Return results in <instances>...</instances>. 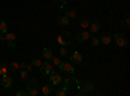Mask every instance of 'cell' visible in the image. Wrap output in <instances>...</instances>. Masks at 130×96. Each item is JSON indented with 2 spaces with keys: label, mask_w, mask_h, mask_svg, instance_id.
I'll use <instances>...</instances> for the list:
<instances>
[{
  "label": "cell",
  "mask_w": 130,
  "mask_h": 96,
  "mask_svg": "<svg viewBox=\"0 0 130 96\" xmlns=\"http://www.w3.org/2000/svg\"><path fill=\"white\" fill-rule=\"evenodd\" d=\"M8 68H9V70L12 71V73H14L16 69H18V62H10L9 65H8Z\"/></svg>",
  "instance_id": "27"
},
{
  "label": "cell",
  "mask_w": 130,
  "mask_h": 96,
  "mask_svg": "<svg viewBox=\"0 0 130 96\" xmlns=\"http://www.w3.org/2000/svg\"><path fill=\"white\" fill-rule=\"evenodd\" d=\"M65 5H67V0H64L61 3H57V9H62Z\"/></svg>",
  "instance_id": "31"
},
{
  "label": "cell",
  "mask_w": 130,
  "mask_h": 96,
  "mask_svg": "<svg viewBox=\"0 0 130 96\" xmlns=\"http://www.w3.org/2000/svg\"><path fill=\"white\" fill-rule=\"evenodd\" d=\"M57 24H59L60 26H68V25H69V18H68L67 16H60V17L57 18Z\"/></svg>",
  "instance_id": "18"
},
{
  "label": "cell",
  "mask_w": 130,
  "mask_h": 96,
  "mask_svg": "<svg viewBox=\"0 0 130 96\" xmlns=\"http://www.w3.org/2000/svg\"><path fill=\"white\" fill-rule=\"evenodd\" d=\"M25 69H26L27 71H31V69H32V65H31V64H30V65H29V64H26V65H25Z\"/></svg>",
  "instance_id": "32"
},
{
  "label": "cell",
  "mask_w": 130,
  "mask_h": 96,
  "mask_svg": "<svg viewBox=\"0 0 130 96\" xmlns=\"http://www.w3.org/2000/svg\"><path fill=\"white\" fill-rule=\"evenodd\" d=\"M91 36V33L90 31H79V33H77V35H75V40L78 42V43H83V42H86L87 39H90Z\"/></svg>",
  "instance_id": "7"
},
{
  "label": "cell",
  "mask_w": 130,
  "mask_h": 96,
  "mask_svg": "<svg viewBox=\"0 0 130 96\" xmlns=\"http://www.w3.org/2000/svg\"><path fill=\"white\" fill-rule=\"evenodd\" d=\"M5 40V34H0V42H4Z\"/></svg>",
  "instance_id": "34"
},
{
  "label": "cell",
  "mask_w": 130,
  "mask_h": 96,
  "mask_svg": "<svg viewBox=\"0 0 130 96\" xmlns=\"http://www.w3.org/2000/svg\"><path fill=\"white\" fill-rule=\"evenodd\" d=\"M53 2H55V3L57 4V3H61V2H64V0H53Z\"/></svg>",
  "instance_id": "35"
},
{
  "label": "cell",
  "mask_w": 130,
  "mask_h": 96,
  "mask_svg": "<svg viewBox=\"0 0 130 96\" xmlns=\"http://www.w3.org/2000/svg\"><path fill=\"white\" fill-rule=\"evenodd\" d=\"M26 92L29 96H38L39 95V86L37 79H29L27 81V87H26Z\"/></svg>",
  "instance_id": "1"
},
{
  "label": "cell",
  "mask_w": 130,
  "mask_h": 96,
  "mask_svg": "<svg viewBox=\"0 0 130 96\" xmlns=\"http://www.w3.org/2000/svg\"><path fill=\"white\" fill-rule=\"evenodd\" d=\"M0 83H2L3 87L9 88L10 86H12V83H13V79H12V77H10L9 74H3L2 78H0Z\"/></svg>",
  "instance_id": "8"
},
{
  "label": "cell",
  "mask_w": 130,
  "mask_h": 96,
  "mask_svg": "<svg viewBox=\"0 0 130 96\" xmlns=\"http://www.w3.org/2000/svg\"><path fill=\"white\" fill-rule=\"evenodd\" d=\"M0 33L2 34H7L8 33V25L4 21H0Z\"/></svg>",
  "instance_id": "26"
},
{
  "label": "cell",
  "mask_w": 130,
  "mask_h": 96,
  "mask_svg": "<svg viewBox=\"0 0 130 96\" xmlns=\"http://www.w3.org/2000/svg\"><path fill=\"white\" fill-rule=\"evenodd\" d=\"M121 25H125L126 27H129V25H130V21H129V17H127V13H126V20H125V21H121Z\"/></svg>",
  "instance_id": "29"
},
{
  "label": "cell",
  "mask_w": 130,
  "mask_h": 96,
  "mask_svg": "<svg viewBox=\"0 0 130 96\" xmlns=\"http://www.w3.org/2000/svg\"><path fill=\"white\" fill-rule=\"evenodd\" d=\"M25 65H26L25 62H20V64H18V68H20V69H25Z\"/></svg>",
  "instance_id": "33"
},
{
  "label": "cell",
  "mask_w": 130,
  "mask_h": 96,
  "mask_svg": "<svg viewBox=\"0 0 130 96\" xmlns=\"http://www.w3.org/2000/svg\"><path fill=\"white\" fill-rule=\"evenodd\" d=\"M59 55H60V57H67L68 56V48H67V46H61L60 47Z\"/></svg>",
  "instance_id": "24"
},
{
  "label": "cell",
  "mask_w": 130,
  "mask_h": 96,
  "mask_svg": "<svg viewBox=\"0 0 130 96\" xmlns=\"http://www.w3.org/2000/svg\"><path fill=\"white\" fill-rule=\"evenodd\" d=\"M89 25H90V20H89L87 17H82V18L79 20V26H81L82 29L89 27Z\"/></svg>",
  "instance_id": "19"
},
{
  "label": "cell",
  "mask_w": 130,
  "mask_h": 96,
  "mask_svg": "<svg viewBox=\"0 0 130 96\" xmlns=\"http://www.w3.org/2000/svg\"><path fill=\"white\" fill-rule=\"evenodd\" d=\"M53 56V52H52V49H50V48H44L43 49V52H42V57L43 59H46V60H51V57Z\"/></svg>",
  "instance_id": "17"
},
{
  "label": "cell",
  "mask_w": 130,
  "mask_h": 96,
  "mask_svg": "<svg viewBox=\"0 0 130 96\" xmlns=\"http://www.w3.org/2000/svg\"><path fill=\"white\" fill-rule=\"evenodd\" d=\"M42 64H43V61L39 59V57H34V59H32L31 60V65H32V68H40L42 66Z\"/></svg>",
  "instance_id": "20"
},
{
  "label": "cell",
  "mask_w": 130,
  "mask_h": 96,
  "mask_svg": "<svg viewBox=\"0 0 130 96\" xmlns=\"http://www.w3.org/2000/svg\"><path fill=\"white\" fill-rule=\"evenodd\" d=\"M40 92L44 96H51L53 93V84L51 83V84H44V86H42Z\"/></svg>",
  "instance_id": "14"
},
{
  "label": "cell",
  "mask_w": 130,
  "mask_h": 96,
  "mask_svg": "<svg viewBox=\"0 0 130 96\" xmlns=\"http://www.w3.org/2000/svg\"><path fill=\"white\" fill-rule=\"evenodd\" d=\"M3 74H9V68L7 64H0V75H3Z\"/></svg>",
  "instance_id": "22"
},
{
  "label": "cell",
  "mask_w": 130,
  "mask_h": 96,
  "mask_svg": "<svg viewBox=\"0 0 130 96\" xmlns=\"http://www.w3.org/2000/svg\"><path fill=\"white\" fill-rule=\"evenodd\" d=\"M77 88L85 93H89L90 91H94L95 87H94V84L90 82V81H81L77 83Z\"/></svg>",
  "instance_id": "3"
},
{
  "label": "cell",
  "mask_w": 130,
  "mask_h": 96,
  "mask_svg": "<svg viewBox=\"0 0 130 96\" xmlns=\"http://www.w3.org/2000/svg\"><path fill=\"white\" fill-rule=\"evenodd\" d=\"M77 83H78V81L75 79L74 77H68L67 79L62 82V87L67 90V92L69 95V93H73L74 88H77Z\"/></svg>",
  "instance_id": "2"
},
{
  "label": "cell",
  "mask_w": 130,
  "mask_h": 96,
  "mask_svg": "<svg viewBox=\"0 0 130 96\" xmlns=\"http://www.w3.org/2000/svg\"><path fill=\"white\" fill-rule=\"evenodd\" d=\"M59 69L65 74H74V66H72L70 62H60Z\"/></svg>",
  "instance_id": "6"
},
{
  "label": "cell",
  "mask_w": 130,
  "mask_h": 96,
  "mask_svg": "<svg viewBox=\"0 0 130 96\" xmlns=\"http://www.w3.org/2000/svg\"><path fill=\"white\" fill-rule=\"evenodd\" d=\"M16 96H27V92H26V91H21V90H18V91L16 92Z\"/></svg>",
  "instance_id": "30"
},
{
  "label": "cell",
  "mask_w": 130,
  "mask_h": 96,
  "mask_svg": "<svg viewBox=\"0 0 130 96\" xmlns=\"http://www.w3.org/2000/svg\"><path fill=\"white\" fill-rule=\"evenodd\" d=\"M50 81H51V83L53 84V86H57V84H60L62 82V78H61V75H60L59 73L52 70L50 73Z\"/></svg>",
  "instance_id": "9"
},
{
  "label": "cell",
  "mask_w": 130,
  "mask_h": 96,
  "mask_svg": "<svg viewBox=\"0 0 130 96\" xmlns=\"http://www.w3.org/2000/svg\"><path fill=\"white\" fill-rule=\"evenodd\" d=\"M5 42L9 48H16V35L13 33H7L5 34Z\"/></svg>",
  "instance_id": "10"
},
{
  "label": "cell",
  "mask_w": 130,
  "mask_h": 96,
  "mask_svg": "<svg viewBox=\"0 0 130 96\" xmlns=\"http://www.w3.org/2000/svg\"><path fill=\"white\" fill-rule=\"evenodd\" d=\"M82 60H83V57H82V55H81L79 52H74L73 55L70 56V62L73 64V65L81 64V62H82Z\"/></svg>",
  "instance_id": "15"
},
{
  "label": "cell",
  "mask_w": 130,
  "mask_h": 96,
  "mask_svg": "<svg viewBox=\"0 0 130 96\" xmlns=\"http://www.w3.org/2000/svg\"><path fill=\"white\" fill-rule=\"evenodd\" d=\"M112 39L115 40V43H116L117 46H120V47H125V46H127V39H126L122 34H120V33L115 34V35L112 36Z\"/></svg>",
  "instance_id": "5"
},
{
  "label": "cell",
  "mask_w": 130,
  "mask_h": 96,
  "mask_svg": "<svg viewBox=\"0 0 130 96\" xmlns=\"http://www.w3.org/2000/svg\"><path fill=\"white\" fill-rule=\"evenodd\" d=\"M75 14H77V9H75L73 5H65V14L68 18H74Z\"/></svg>",
  "instance_id": "11"
},
{
  "label": "cell",
  "mask_w": 130,
  "mask_h": 96,
  "mask_svg": "<svg viewBox=\"0 0 130 96\" xmlns=\"http://www.w3.org/2000/svg\"><path fill=\"white\" fill-rule=\"evenodd\" d=\"M99 43H100V42H99V38L95 36V35H92V36H91V44H92L94 47H96V46H99Z\"/></svg>",
  "instance_id": "28"
},
{
  "label": "cell",
  "mask_w": 130,
  "mask_h": 96,
  "mask_svg": "<svg viewBox=\"0 0 130 96\" xmlns=\"http://www.w3.org/2000/svg\"><path fill=\"white\" fill-rule=\"evenodd\" d=\"M57 42L60 43V46H69L72 42V35L68 31H61L57 35Z\"/></svg>",
  "instance_id": "4"
},
{
  "label": "cell",
  "mask_w": 130,
  "mask_h": 96,
  "mask_svg": "<svg viewBox=\"0 0 130 96\" xmlns=\"http://www.w3.org/2000/svg\"><path fill=\"white\" fill-rule=\"evenodd\" d=\"M89 27H90V33H92V34H98V33L100 31L102 25H100V22H99L98 20H95V21H92V22H90Z\"/></svg>",
  "instance_id": "12"
},
{
  "label": "cell",
  "mask_w": 130,
  "mask_h": 96,
  "mask_svg": "<svg viewBox=\"0 0 130 96\" xmlns=\"http://www.w3.org/2000/svg\"><path fill=\"white\" fill-rule=\"evenodd\" d=\"M29 73L30 71H27L26 69H22V71H21V74H20V77H21V79H22V81H25V82H27L30 78V75H29Z\"/></svg>",
  "instance_id": "23"
},
{
  "label": "cell",
  "mask_w": 130,
  "mask_h": 96,
  "mask_svg": "<svg viewBox=\"0 0 130 96\" xmlns=\"http://www.w3.org/2000/svg\"><path fill=\"white\" fill-rule=\"evenodd\" d=\"M53 93H55L56 96H67V95H68L67 90H65L64 87H60L59 90H56V91H53Z\"/></svg>",
  "instance_id": "25"
},
{
  "label": "cell",
  "mask_w": 130,
  "mask_h": 96,
  "mask_svg": "<svg viewBox=\"0 0 130 96\" xmlns=\"http://www.w3.org/2000/svg\"><path fill=\"white\" fill-rule=\"evenodd\" d=\"M52 64H50V62H43L42 64V66L39 68V70H40V73L42 74H44V75H50V73L52 71Z\"/></svg>",
  "instance_id": "13"
},
{
  "label": "cell",
  "mask_w": 130,
  "mask_h": 96,
  "mask_svg": "<svg viewBox=\"0 0 130 96\" xmlns=\"http://www.w3.org/2000/svg\"><path fill=\"white\" fill-rule=\"evenodd\" d=\"M99 42L103 43L104 46H109L112 43V35H109V34H102L100 38H99Z\"/></svg>",
  "instance_id": "16"
},
{
  "label": "cell",
  "mask_w": 130,
  "mask_h": 96,
  "mask_svg": "<svg viewBox=\"0 0 130 96\" xmlns=\"http://www.w3.org/2000/svg\"><path fill=\"white\" fill-rule=\"evenodd\" d=\"M60 62H61L60 56H52V57H51V64H52V66H56V68H59Z\"/></svg>",
  "instance_id": "21"
}]
</instances>
